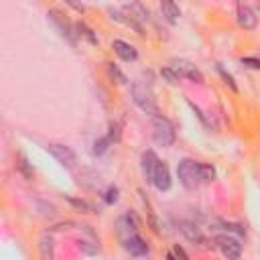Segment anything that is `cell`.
<instances>
[{
    "label": "cell",
    "mask_w": 260,
    "mask_h": 260,
    "mask_svg": "<svg viewBox=\"0 0 260 260\" xmlns=\"http://www.w3.org/2000/svg\"><path fill=\"white\" fill-rule=\"evenodd\" d=\"M112 49H114V53H116V55H118L122 61H126V63L136 61V57H138L136 49H134L130 43L122 41V39H114V41H112Z\"/></svg>",
    "instance_id": "obj_10"
},
{
    "label": "cell",
    "mask_w": 260,
    "mask_h": 260,
    "mask_svg": "<svg viewBox=\"0 0 260 260\" xmlns=\"http://www.w3.org/2000/svg\"><path fill=\"white\" fill-rule=\"evenodd\" d=\"M39 250H41V256H43L45 260H51V258H53V238H51L49 234H43V236H41Z\"/></svg>",
    "instance_id": "obj_15"
},
{
    "label": "cell",
    "mask_w": 260,
    "mask_h": 260,
    "mask_svg": "<svg viewBox=\"0 0 260 260\" xmlns=\"http://www.w3.org/2000/svg\"><path fill=\"white\" fill-rule=\"evenodd\" d=\"M152 138L160 146H171L175 142V128H173V124L167 118H162V116H154V120H152Z\"/></svg>",
    "instance_id": "obj_3"
},
{
    "label": "cell",
    "mask_w": 260,
    "mask_h": 260,
    "mask_svg": "<svg viewBox=\"0 0 260 260\" xmlns=\"http://www.w3.org/2000/svg\"><path fill=\"white\" fill-rule=\"evenodd\" d=\"M49 18H51V22L59 28V32H61V37H65L71 45H75V37H73V32H71V26H69V22H67V18L59 12V10H49Z\"/></svg>",
    "instance_id": "obj_9"
},
{
    "label": "cell",
    "mask_w": 260,
    "mask_h": 260,
    "mask_svg": "<svg viewBox=\"0 0 260 260\" xmlns=\"http://www.w3.org/2000/svg\"><path fill=\"white\" fill-rule=\"evenodd\" d=\"M160 75H162V77H165V79H167L171 85H177V83H179V79H181V75H179V73H177V71H175L171 65H169V67H162Z\"/></svg>",
    "instance_id": "obj_17"
},
{
    "label": "cell",
    "mask_w": 260,
    "mask_h": 260,
    "mask_svg": "<svg viewBox=\"0 0 260 260\" xmlns=\"http://www.w3.org/2000/svg\"><path fill=\"white\" fill-rule=\"evenodd\" d=\"M169 258H183V260H187L189 256H187V252H185L183 248L175 246V250H173V252H169Z\"/></svg>",
    "instance_id": "obj_24"
},
{
    "label": "cell",
    "mask_w": 260,
    "mask_h": 260,
    "mask_svg": "<svg viewBox=\"0 0 260 260\" xmlns=\"http://www.w3.org/2000/svg\"><path fill=\"white\" fill-rule=\"evenodd\" d=\"M106 201H108V203L118 201V189H116V187H110V189L106 191Z\"/></svg>",
    "instance_id": "obj_26"
},
{
    "label": "cell",
    "mask_w": 260,
    "mask_h": 260,
    "mask_svg": "<svg viewBox=\"0 0 260 260\" xmlns=\"http://www.w3.org/2000/svg\"><path fill=\"white\" fill-rule=\"evenodd\" d=\"M152 185L158 189V191H169L171 189V173H169V167L165 162H160L154 179H152Z\"/></svg>",
    "instance_id": "obj_12"
},
{
    "label": "cell",
    "mask_w": 260,
    "mask_h": 260,
    "mask_svg": "<svg viewBox=\"0 0 260 260\" xmlns=\"http://www.w3.org/2000/svg\"><path fill=\"white\" fill-rule=\"evenodd\" d=\"M181 77H187V79H191V81H195V83H203V73L193 65V63H189V61H185V59H177V61H173V65H171Z\"/></svg>",
    "instance_id": "obj_5"
},
{
    "label": "cell",
    "mask_w": 260,
    "mask_h": 260,
    "mask_svg": "<svg viewBox=\"0 0 260 260\" xmlns=\"http://www.w3.org/2000/svg\"><path fill=\"white\" fill-rule=\"evenodd\" d=\"M69 203H71V205H75L77 209H83V211H93V207H91L87 201H83V199H73V197H69Z\"/></svg>",
    "instance_id": "obj_22"
},
{
    "label": "cell",
    "mask_w": 260,
    "mask_h": 260,
    "mask_svg": "<svg viewBox=\"0 0 260 260\" xmlns=\"http://www.w3.org/2000/svg\"><path fill=\"white\" fill-rule=\"evenodd\" d=\"M122 246L126 252H130V256H146L148 254V244L138 236V234H130L122 240Z\"/></svg>",
    "instance_id": "obj_8"
},
{
    "label": "cell",
    "mask_w": 260,
    "mask_h": 260,
    "mask_svg": "<svg viewBox=\"0 0 260 260\" xmlns=\"http://www.w3.org/2000/svg\"><path fill=\"white\" fill-rule=\"evenodd\" d=\"M177 177L187 191H195L203 183H211L215 179V169L205 162H195L191 158H183L177 165Z\"/></svg>",
    "instance_id": "obj_1"
},
{
    "label": "cell",
    "mask_w": 260,
    "mask_h": 260,
    "mask_svg": "<svg viewBox=\"0 0 260 260\" xmlns=\"http://www.w3.org/2000/svg\"><path fill=\"white\" fill-rule=\"evenodd\" d=\"M140 160H142L140 165H142V173H144L146 181L152 183V179H154V175H156V171H158V167H160L162 160L154 154V150H144Z\"/></svg>",
    "instance_id": "obj_7"
},
{
    "label": "cell",
    "mask_w": 260,
    "mask_h": 260,
    "mask_svg": "<svg viewBox=\"0 0 260 260\" xmlns=\"http://www.w3.org/2000/svg\"><path fill=\"white\" fill-rule=\"evenodd\" d=\"M144 203L148 205V211H152V209H150V203H148V199H144ZM150 223H152V230H154V232H160V228H158V223H156V219H154V215H152V213H150Z\"/></svg>",
    "instance_id": "obj_27"
},
{
    "label": "cell",
    "mask_w": 260,
    "mask_h": 260,
    "mask_svg": "<svg viewBox=\"0 0 260 260\" xmlns=\"http://www.w3.org/2000/svg\"><path fill=\"white\" fill-rule=\"evenodd\" d=\"M47 150H49L65 169H73V167H75V154H73V150H71L69 146H65V144H49Z\"/></svg>",
    "instance_id": "obj_6"
},
{
    "label": "cell",
    "mask_w": 260,
    "mask_h": 260,
    "mask_svg": "<svg viewBox=\"0 0 260 260\" xmlns=\"http://www.w3.org/2000/svg\"><path fill=\"white\" fill-rule=\"evenodd\" d=\"M238 24L246 30H252L256 26V14L244 2H238Z\"/></svg>",
    "instance_id": "obj_11"
},
{
    "label": "cell",
    "mask_w": 260,
    "mask_h": 260,
    "mask_svg": "<svg viewBox=\"0 0 260 260\" xmlns=\"http://www.w3.org/2000/svg\"><path fill=\"white\" fill-rule=\"evenodd\" d=\"M108 136H110L112 144H114V142H118V140H120V126H118V124H112V126H110Z\"/></svg>",
    "instance_id": "obj_23"
},
{
    "label": "cell",
    "mask_w": 260,
    "mask_h": 260,
    "mask_svg": "<svg viewBox=\"0 0 260 260\" xmlns=\"http://www.w3.org/2000/svg\"><path fill=\"white\" fill-rule=\"evenodd\" d=\"M160 12H162V16H165L167 22H171V24H177L179 22L181 10L175 4V0H160Z\"/></svg>",
    "instance_id": "obj_13"
},
{
    "label": "cell",
    "mask_w": 260,
    "mask_h": 260,
    "mask_svg": "<svg viewBox=\"0 0 260 260\" xmlns=\"http://www.w3.org/2000/svg\"><path fill=\"white\" fill-rule=\"evenodd\" d=\"M242 63L248 65V67H252V69H260V59H256V57H244Z\"/></svg>",
    "instance_id": "obj_25"
},
{
    "label": "cell",
    "mask_w": 260,
    "mask_h": 260,
    "mask_svg": "<svg viewBox=\"0 0 260 260\" xmlns=\"http://www.w3.org/2000/svg\"><path fill=\"white\" fill-rule=\"evenodd\" d=\"M130 93H132V102L146 114L150 116H158V106H156V98H154V91L150 87V83H144V81H134L130 85Z\"/></svg>",
    "instance_id": "obj_2"
},
{
    "label": "cell",
    "mask_w": 260,
    "mask_h": 260,
    "mask_svg": "<svg viewBox=\"0 0 260 260\" xmlns=\"http://www.w3.org/2000/svg\"><path fill=\"white\" fill-rule=\"evenodd\" d=\"M181 232L187 236V240H191V242H195V244L203 242V234H201V230H199L195 223H191V221H185L183 228H181Z\"/></svg>",
    "instance_id": "obj_14"
},
{
    "label": "cell",
    "mask_w": 260,
    "mask_h": 260,
    "mask_svg": "<svg viewBox=\"0 0 260 260\" xmlns=\"http://www.w3.org/2000/svg\"><path fill=\"white\" fill-rule=\"evenodd\" d=\"M213 244H215V248H217L225 258H240V254H242V244H240V240L234 238V236H230V234H217V236L213 238Z\"/></svg>",
    "instance_id": "obj_4"
},
{
    "label": "cell",
    "mask_w": 260,
    "mask_h": 260,
    "mask_svg": "<svg viewBox=\"0 0 260 260\" xmlns=\"http://www.w3.org/2000/svg\"><path fill=\"white\" fill-rule=\"evenodd\" d=\"M112 146V140H110V136H102V138H98L95 142H93V154H104L108 148Z\"/></svg>",
    "instance_id": "obj_16"
},
{
    "label": "cell",
    "mask_w": 260,
    "mask_h": 260,
    "mask_svg": "<svg viewBox=\"0 0 260 260\" xmlns=\"http://www.w3.org/2000/svg\"><path fill=\"white\" fill-rule=\"evenodd\" d=\"M16 167H18V171H20V173H22L26 179H30V177H32V169L28 167V160H26L22 154L18 156V162H16Z\"/></svg>",
    "instance_id": "obj_19"
},
{
    "label": "cell",
    "mask_w": 260,
    "mask_h": 260,
    "mask_svg": "<svg viewBox=\"0 0 260 260\" xmlns=\"http://www.w3.org/2000/svg\"><path fill=\"white\" fill-rule=\"evenodd\" d=\"M217 71H219V75H221V77H223V81H225V83H228V85H230V87H232V89H234V91H236V89H238V87H236V81H234V79H232V75H230V73H228V71H225V69H223V67H221V65H217Z\"/></svg>",
    "instance_id": "obj_21"
},
{
    "label": "cell",
    "mask_w": 260,
    "mask_h": 260,
    "mask_svg": "<svg viewBox=\"0 0 260 260\" xmlns=\"http://www.w3.org/2000/svg\"><path fill=\"white\" fill-rule=\"evenodd\" d=\"M77 30H79V35H83L91 45H95V43H98V37H95V35H93V32H91L83 22H79V24H77Z\"/></svg>",
    "instance_id": "obj_20"
},
{
    "label": "cell",
    "mask_w": 260,
    "mask_h": 260,
    "mask_svg": "<svg viewBox=\"0 0 260 260\" xmlns=\"http://www.w3.org/2000/svg\"><path fill=\"white\" fill-rule=\"evenodd\" d=\"M108 73H110V75H112V77H114L118 83H128L126 75H124V73H122V71H120V69H118L114 63H110V65H108Z\"/></svg>",
    "instance_id": "obj_18"
}]
</instances>
